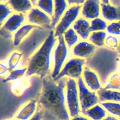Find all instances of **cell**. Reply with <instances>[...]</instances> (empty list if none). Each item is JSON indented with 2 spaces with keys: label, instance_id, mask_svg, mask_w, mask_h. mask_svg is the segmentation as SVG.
Segmentation results:
<instances>
[{
  "label": "cell",
  "instance_id": "obj_9",
  "mask_svg": "<svg viewBox=\"0 0 120 120\" xmlns=\"http://www.w3.org/2000/svg\"><path fill=\"white\" fill-rule=\"evenodd\" d=\"M82 6L80 5H74L68 8L65 11L64 16L61 18V21L59 22L55 28V37H58L63 35L70 26L72 23L75 21L78 17Z\"/></svg>",
  "mask_w": 120,
  "mask_h": 120
},
{
  "label": "cell",
  "instance_id": "obj_6",
  "mask_svg": "<svg viewBox=\"0 0 120 120\" xmlns=\"http://www.w3.org/2000/svg\"><path fill=\"white\" fill-rule=\"evenodd\" d=\"M66 98L68 111L71 117L74 118L78 116L80 110L78 96L77 84L72 79H68Z\"/></svg>",
  "mask_w": 120,
  "mask_h": 120
},
{
  "label": "cell",
  "instance_id": "obj_43",
  "mask_svg": "<svg viewBox=\"0 0 120 120\" xmlns=\"http://www.w3.org/2000/svg\"><path fill=\"white\" fill-rule=\"evenodd\" d=\"M118 51L119 55H120V50H118Z\"/></svg>",
  "mask_w": 120,
  "mask_h": 120
},
{
  "label": "cell",
  "instance_id": "obj_23",
  "mask_svg": "<svg viewBox=\"0 0 120 120\" xmlns=\"http://www.w3.org/2000/svg\"><path fill=\"white\" fill-rule=\"evenodd\" d=\"M81 113L92 120H101L106 116L105 111L99 105H95Z\"/></svg>",
  "mask_w": 120,
  "mask_h": 120
},
{
  "label": "cell",
  "instance_id": "obj_30",
  "mask_svg": "<svg viewBox=\"0 0 120 120\" xmlns=\"http://www.w3.org/2000/svg\"><path fill=\"white\" fill-rule=\"evenodd\" d=\"M107 23L104 20L97 18L94 19L91 22L90 31L95 32L99 30H104L107 28Z\"/></svg>",
  "mask_w": 120,
  "mask_h": 120
},
{
  "label": "cell",
  "instance_id": "obj_38",
  "mask_svg": "<svg viewBox=\"0 0 120 120\" xmlns=\"http://www.w3.org/2000/svg\"><path fill=\"white\" fill-rule=\"evenodd\" d=\"M8 70V68L5 66L4 64H1V75H2L3 74H5L6 72H7Z\"/></svg>",
  "mask_w": 120,
  "mask_h": 120
},
{
  "label": "cell",
  "instance_id": "obj_8",
  "mask_svg": "<svg viewBox=\"0 0 120 120\" xmlns=\"http://www.w3.org/2000/svg\"><path fill=\"white\" fill-rule=\"evenodd\" d=\"M77 84L79 90V100L81 105V112L94 107L98 103V97L95 93L91 92L84 84L82 77L78 79Z\"/></svg>",
  "mask_w": 120,
  "mask_h": 120
},
{
  "label": "cell",
  "instance_id": "obj_31",
  "mask_svg": "<svg viewBox=\"0 0 120 120\" xmlns=\"http://www.w3.org/2000/svg\"><path fill=\"white\" fill-rule=\"evenodd\" d=\"M22 57V54L21 53L14 52L11 55L8 61V70L12 71L18 66L19 62Z\"/></svg>",
  "mask_w": 120,
  "mask_h": 120
},
{
  "label": "cell",
  "instance_id": "obj_45",
  "mask_svg": "<svg viewBox=\"0 0 120 120\" xmlns=\"http://www.w3.org/2000/svg\"><path fill=\"white\" fill-rule=\"evenodd\" d=\"M5 1V0H1V2H2V1Z\"/></svg>",
  "mask_w": 120,
  "mask_h": 120
},
{
  "label": "cell",
  "instance_id": "obj_44",
  "mask_svg": "<svg viewBox=\"0 0 120 120\" xmlns=\"http://www.w3.org/2000/svg\"><path fill=\"white\" fill-rule=\"evenodd\" d=\"M118 50H120V45H119V49Z\"/></svg>",
  "mask_w": 120,
  "mask_h": 120
},
{
  "label": "cell",
  "instance_id": "obj_26",
  "mask_svg": "<svg viewBox=\"0 0 120 120\" xmlns=\"http://www.w3.org/2000/svg\"><path fill=\"white\" fill-rule=\"evenodd\" d=\"M64 38L69 48H71L78 41L77 35L72 28H69L64 34Z\"/></svg>",
  "mask_w": 120,
  "mask_h": 120
},
{
  "label": "cell",
  "instance_id": "obj_37",
  "mask_svg": "<svg viewBox=\"0 0 120 120\" xmlns=\"http://www.w3.org/2000/svg\"><path fill=\"white\" fill-rule=\"evenodd\" d=\"M85 0H67V2H68V5H72V4H83L84 2H85Z\"/></svg>",
  "mask_w": 120,
  "mask_h": 120
},
{
  "label": "cell",
  "instance_id": "obj_17",
  "mask_svg": "<svg viewBox=\"0 0 120 120\" xmlns=\"http://www.w3.org/2000/svg\"><path fill=\"white\" fill-rule=\"evenodd\" d=\"M73 28L82 39H87L89 36L90 31V25L85 19L79 18L73 25Z\"/></svg>",
  "mask_w": 120,
  "mask_h": 120
},
{
  "label": "cell",
  "instance_id": "obj_20",
  "mask_svg": "<svg viewBox=\"0 0 120 120\" xmlns=\"http://www.w3.org/2000/svg\"><path fill=\"white\" fill-rule=\"evenodd\" d=\"M38 26L34 25L27 24L21 26L16 33L15 34L14 36V41H13V45L14 46L17 47L20 46L22 40L29 34L31 30H33L35 28H37Z\"/></svg>",
  "mask_w": 120,
  "mask_h": 120
},
{
  "label": "cell",
  "instance_id": "obj_19",
  "mask_svg": "<svg viewBox=\"0 0 120 120\" xmlns=\"http://www.w3.org/2000/svg\"><path fill=\"white\" fill-rule=\"evenodd\" d=\"M54 2H55V9H54V14L51 24V29L55 28V25L58 22L60 18L67 7L65 0H54Z\"/></svg>",
  "mask_w": 120,
  "mask_h": 120
},
{
  "label": "cell",
  "instance_id": "obj_29",
  "mask_svg": "<svg viewBox=\"0 0 120 120\" xmlns=\"http://www.w3.org/2000/svg\"><path fill=\"white\" fill-rule=\"evenodd\" d=\"M105 90H117L120 91V76L119 74L115 73L112 75L108 84L104 88Z\"/></svg>",
  "mask_w": 120,
  "mask_h": 120
},
{
  "label": "cell",
  "instance_id": "obj_16",
  "mask_svg": "<svg viewBox=\"0 0 120 120\" xmlns=\"http://www.w3.org/2000/svg\"><path fill=\"white\" fill-rule=\"evenodd\" d=\"M24 21L25 16L23 14H14L7 20L2 28L11 33L15 31Z\"/></svg>",
  "mask_w": 120,
  "mask_h": 120
},
{
  "label": "cell",
  "instance_id": "obj_28",
  "mask_svg": "<svg viewBox=\"0 0 120 120\" xmlns=\"http://www.w3.org/2000/svg\"><path fill=\"white\" fill-rule=\"evenodd\" d=\"M37 6L50 16L53 15L54 5L52 0H38Z\"/></svg>",
  "mask_w": 120,
  "mask_h": 120
},
{
  "label": "cell",
  "instance_id": "obj_7",
  "mask_svg": "<svg viewBox=\"0 0 120 120\" xmlns=\"http://www.w3.org/2000/svg\"><path fill=\"white\" fill-rule=\"evenodd\" d=\"M84 59L72 58L69 59L64 66L59 75L54 79L55 82L60 80L64 76H68L72 79L81 77L82 72V67L86 63Z\"/></svg>",
  "mask_w": 120,
  "mask_h": 120
},
{
  "label": "cell",
  "instance_id": "obj_13",
  "mask_svg": "<svg viewBox=\"0 0 120 120\" xmlns=\"http://www.w3.org/2000/svg\"><path fill=\"white\" fill-rule=\"evenodd\" d=\"M95 46L87 42H79L72 49L73 55L77 57L88 58L95 51Z\"/></svg>",
  "mask_w": 120,
  "mask_h": 120
},
{
  "label": "cell",
  "instance_id": "obj_2",
  "mask_svg": "<svg viewBox=\"0 0 120 120\" xmlns=\"http://www.w3.org/2000/svg\"><path fill=\"white\" fill-rule=\"evenodd\" d=\"M68 79L55 82L49 74L42 79V87L37 99V108L42 112V120H69L65 105L64 91Z\"/></svg>",
  "mask_w": 120,
  "mask_h": 120
},
{
  "label": "cell",
  "instance_id": "obj_41",
  "mask_svg": "<svg viewBox=\"0 0 120 120\" xmlns=\"http://www.w3.org/2000/svg\"><path fill=\"white\" fill-rule=\"evenodd\" d=\"M102 3L105 4H109V0H102Z\"/></svg>",
  "mask_w": 120,
  "mask_h": 120
},
{
  "label": "cell",
  "instance_id": "obj_18",
  "mask_svg": "<svg viewBox=\"0 0 120 120\" xmlns=\"http://www.w3.org/2000/svg\"><path fill=\"white\" fill-rule=\"evenodd\" d=\"M99 101L100 102L108 101H120V92L105 90L104 88H101L97 91Z\"/></svg>",
  "mask_w": 120,
  "mask_h": 120
},
{
  "label": "cell",
  "instance_id": "obj_1",
  "mask_svg": "<svg viewBox=\"0 0 120 120\" xmlns=\"http://www.w3.org/2000/svg\"><path fill=\"white\" fill-rule=\"evenodd\" d=\"M1 86V120L11 119L22 105L37 99L42 87V79L34 76L20 79Z\"/></svg>",
  "mask_w": 120,
  "mask_h": 120
},
{
  "label": "cell",
  "instance_id": "obj_10",
  "mask_svg": "<svg viewBox=\"0 0 120 120\" xmlns=\"http://www.w3.org/2000/svg\"><path fill=\"white\" fill-rule=\"evenodd\" d=\"M58 43L54 52V68L51 75L55 79L60 73V70L67 56V48L62 35L58 38Z\"/></svg>",
  "mask_w": 120,
  "mask_h": 120
},
{
  "label": "cell",
  "instance_id": "obj_27",
  "mask_svg": "<svg viewBox=\"0 0 120 120\" xmlns=\"http://www.w3.org/2000/svg\"><path fill=\"white\" fill-rule=\"evenodd\" d=\"M27 68H25L21 69H16V70H12L11 71L10 74L7 78L4 79L2 80V83H8L9 82H12V81H15L18 79H20L22 76H24L25 73L27 72Z\"/></svg>",
  "mask_w": 120,
  "mask_h": 120
},
{
  "label": "cell",
  "instance_id": "obj_5",
  "mask_svg": "<svg viewBox=\"0 0 120 120\" xmlns=\"http://www.w3.org/2000/svg\"><path fill=\"white\" fill-rule=\"evenodd\" d=\"M51 30L42 27L38 26L32 30L31 32L25 39L20 45L19 50L22 54L20 65L24 66L29 62L31 57L32 55V53L36 49L38 46L41 44L42 42H44L48 37Z\"/></svg>",
  "mask_w": 120,
  "mask_h": 120
},
{
  "label": "cell",
  "instance_id": "obj_11",
  "mask_svg": "<svg viewBox=\"0 0 120 120\" xmlns=\"http://www.w3.org/2000/svg\"><path fill=\"white\" fill-rule=\"evenodd\" d=\"M28 22L41 26L42 28L52 30L51 20L49 16L38 8H32L28 15Z\"/></svg>",
  "mask_w": 120,
  "mask_h": 120
},
{
  "label": "cell",
  "instance_id": "obj_35",
  "mask_svg": "<svg viewBox=\"0 0 120 120\" xmlns=\"http://www.w3.org/2000/svg\"><path fill=\"white\" fill-rule=\"evenodd\" d=\"M42 116L43 115H42V111L39 109H36V111L35 112V114L29 120H42Z\"/></svg>",
  "mask_w": 120,
  "mask_h": 120
},
{
  "label": "cell",
  "instance_id": "obj_14",
  "mask_svg": "<svg viewBox=\"0 0 120 120\" xmlns=\"http://www.w3.org/2000/svg\"><path fill=\"white\" fill-rule=\"evenodd\" d=\"M83 77L88 87L92 91H98L101 88L97 75L86 66L83 72Z\"/></svg>",
  "mask_w": 120,
  "mask_h": 120
},
{
  "label": "cell",
  "instance_id": "obj_12",
  "mask_svg": "<svg viewBox=\"0 0 120 120\" xmlns=\"http://www.w3.org/2000/svg\"><path fill=\"white\" fill-rule=\"evenodd\" d=\"M100 0H86L82 6L81 15L86 19H95L100 14Z\"/></svg>",
  "mask_w": 120,
  "mask_h": 120
},
{
  "label": "cell",
  "instance_id": "obj_42",
  "mask_svg": "<svg viewBox=\"0 0 120 120\" xmlns=\"http://www.w3.org/2000/svg\"><path fill=\"white\" fill-rule=\"evenodd\" d=\"M30 1L31 2V3L33 5H36V0H30Z\"/></svg>",
  "mask_w": 120,
  "mask_h": 120
},
{
  "label": "cell",
  "instance_id": "obj_3",
  "mask_svg": "<svg viewBox=\"0 0 120 120\" xmlns=\"http://www.w3.org/2000/svg\"><path fill=\"white\" fill-rule=\"evenodd\" d=\"M120 60L118 50L101 47L87 58L86 67L95 70L99 75L101 84L104 85L109 75L116 71Z\"/></svg>",
  "mask_w": 120,
  "mask_h": 120
},
{
  "label": "cell",
  "instance_id": "obj_25",
  "mask_svg": "<svg viewBox=\"0 0 120 120\" xmlns=\"http://www.w3.org/2000/svg\"><path fill=\"white\" fill-rule=\"evenodd\" d=\"M101 105L108 112L120 118V104L112 102H101Z\"/></svg>",
  "mask_w": 120,
  "mask_h": 120
},
{
  "label": "cell",
  "instance_id": "obj_22",
  "mask_svg": "<svg viewBox=\"0 0 120 120\" xmlns=\"http://www.w3.org/2000/svg\"><path fill=\"white\" fill-rule=\"evenodd\" d=\"M8 3L17 12L25 13L32 9V4L29 0H8Z\"/></svg>",
  "mask_w": 120,
  "mask_h": 120
},
{
  "label": "cell",
  "instance_id": "obj_34",
  "mask_svg": "<svg viewBox=\"0 0 120 120\" xmlns=\"http://www.w3.org/2000/svg\"><path fill=\"white\" fill-rule=\"evenodd\" d=\"M105 43L107 46L110 48H116L118 47V41L116 37L112 36H108L106 38Z\"/></svg>",
  "mask_w": 120,
  "mask_h": 120
},
{
  "label": "cell",
  "instance_id": "obj_40",
  "mask_svg": "<svg viewBox=\"0 0 120 120\" xmlns=\"http://www.w3.org/2000/svg\"><path fill=\"white\" fill-rule=\"evenodd\" d=\"M102 120H117L116 118H114V117H111V116H107L105 118H104V119H103Z\"/></svg>",
  "mask_w": 120,
  "mask_h": 120
},
{
  "label": "cell",
  "instance_id": "obj_36",
  "mask_svg": "<svg viewBox=\"0 0 120 120\" xmlns=\"http://www.w3.org/2000/svg\"><path fill=\"white\" fill-rule=\"evenodd\" d=\"M1 36L5 39H11L12 38V35L11 32H8V30H5V29H3L1 28Z\"/></svg>",
  "mask_w": 120,
  "mask_h": 120
},
{
  "label": "cell",
  "instance_id": "obj_4",
  "mask_svg": "<svg viewBox=\"0 0 120 120\" xmlns=\"http://www.w3.org/2000/svg\"><path fill=\"white\" fill-rule=\"evenodd\" d=\"M54 30H51L48 37L40 49L31 57L28 63L26 76L36 75L43 79L50 71V54L56 42Z\"/></svg>",
  "mask_w": 120,
  "mask_h": 120
},
{
  "label": "cell",
  "instance_id": "obj_33",
  "mask_svg": "<svg viewBox=\"0 0 120 120\" xmlns=\"http://www.w3.org/2000/svg\"><path fill=\"white\" fill-rule=\"evenodd\" d=\"M0 11H1V17H0V21L1 25H2V22L5 20V19L10 14H11L12 11L10 8L5 4H1L0 5Z\"/></svg>",
  "mask_w": 120,
  "mask_h": 120
},
{
  "label": "cell",
  "instance_id": "obj_46",
  "mask_svg": "<svg viewBox=\"0 0 120 120\" xmlns=\"http://www.w3.org/2000/svg\"></svg>",
  "mask_w": 120,
  "mask_h": 120
},
{
  "label": "cell",
  "instance_id": "obj_39",
  "mask_svg": "<svg viewBox=\"0 0 120 120\" xmlns=\"http://www.w3.org/2000/svg\"><path fill=\"white\" fill-rule=\"evenodd\" d=\"M71 120H89L87 119V118H85V117H82V116H76V117H74V118H73Z\"/></svg>",
  "mask_w": 120,
  "mask_h": 120
},
{
  "label": "cell",
  "instance_id": "obj_24",
  "mask_svg": "<svg viewBox=\"0 0 120 120\" xmlns=\"http://www.w3.org/2000/svg\"><path fill=\"white\" fill-rule=\"evenodd\" d=\"M106 39V33L103 31L94 32L92 33L89 40L98 47H102L105 44V39Z\"/></svg>",
  "mask_w": 120,
  "mask_h": 120
},
{
  "label": "cell",
  "instance_id": "obj_32",
  "mask_svg": "<svg viewBox=\"0 0 120 120\" xmlns=\"http://www.w3.org/2000/svg\"><path fill=\"white\" fill-rule=\"evenodd\" d=\"M107 30L109 34L115 35H120V21L111 22L107 26Z\"/></svg>",
  "mask_w": 120,
  "mask_h": 120
},
{
  "label": "cell",
  "instance_id": "obj_21",
  "mask_svg": "<svg viewBox=\"0 0 120 120\" xmlns=\"http://www.w3.org/2000/svg\"><path fill=\"white\" fill-rule=\"evenodd\" d=\"M37 103L36 99L30 101L28 104L25 105L18 114L16 115V118L21 120H28L36 110V104Z\"/></svg>",
  "mask_w": 120,
  "mask_h": 120
},
{
  "label": "cell",
  "instance_id": "obj_15",
  "mask_svg": "<svg viewBox=\"0 0 120 120\" xmlns=\"http://www.w3.org/2000/svg\"><path fill=\"white\" fill-rule=\"evenodd\" d=\"M102 16L108 21H120V6L114 7L109 4H101Z\"/></svg>",
  "mask_w": 120,
  "mask_h": 120
}]
</instances>
